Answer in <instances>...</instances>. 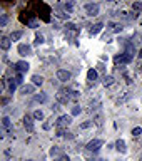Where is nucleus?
<instances>
[{"label": "nucleus", "mask_w": 142, "mask_h": 161, "mask_svg": "<svg viewBox=\"0 0 142 161\" xmlns=\"http://www.w3.org/2000/svg\"><path fill=\"white\" fill-rule=\"evenodd\" d=\"M24 126H25V129H27L28 133L34 131V121H32L30 116H25V118H24Z\"/></svg>", "instance_id": "9"}, {"label": "nucleus", "mask_w": 142, "mask_h": 161, "mask_svg": "<svg viewBox=\"0 0 142 161\" xmlns=\"http://www.w3.org/2000/svg\"><path fill=\"white\" fill-rule=\"evenodd\" d=\"M87 161H99V160H87Z\"/></svg>", "instance_id": "35"}, {"label": "nucleus", "mask_w": 142, "mask_h": 161, "mask_svg": "<svg viewBox=\"0 0 142 161\" xmlns=\"http://www.w3.org/2000/svg\"><path fill=\"white\" fill-rule=\"evenodd\" d=\"M17 50H19L20 56H28V54L32 52V47H30V46H27V44H20Z\"/></svg>", "instance_id": "8"}, {"label": "nucleus", "mask_w": 142, "mask_h": 161, "mask_svg": "<svg viewBox=\"0 0 142 161\" xmlns=\"http://www.w3.org/2000/svg\"><path fill=\"white\" fill-rule=\"evenodd\" d=\"M97 76H99V74H97L95 69H89V72H87V79H89V81H95Z\"/></svg>", "instance_id": "16"}, {"label": "nucleus", "mask_w": 142, "mask_h": 161, "mask_svg": "<svg viewBox=\"0 0 142 161\" xmlns=\"http://www.w3.org/2000/svg\"><path fill=\"white\" fill-rule=\"evenodd\" d=\"M34 91H35L34 84H27V86H22V87H20V94H32Z\"/></svg>", "instance_id": "12"}, {"label": "nucleus", "mask_w": 142, "mask_h": 161, "mask_svg": "<svg viewBox=\"0 0 142 161\" xmlns=\"http://www.w3.org/2000/svg\"><path fill=\"white\" fill-rule=\"evenodd\" d=\"M85 12H87V15L95 17V15H99V5L97 3H87L85 5Z\"/></svg>", "instance_id": "4"}, {"label": "nucleus", "mask_w": 142, "mask_h": 161, "mask_svg": "<svg viewBox=\"0 0 142 161\" xmlns=\"http://www.w3.org/2000/svg\"><path fill=\"white\" fill-rule=\"evenodd\" d=\"M70 77H72V74H70L69 71H65V69H60V71H57V79H59V81H62V82H67V81H70Z\"/></svg>", "instance_id": "5"}, {"label": "nucleus", "mask_w": 142, "mask_h": 161, "mask_svg": "<svg viewBox=\"0 0 142 161\" xmlns=\"http://www.w3.org/2000/svg\"><path fill=\"white\" fill-rule=\"evenodd\" d=\"M5 24H7V15H2V20H0V25H2V27H5Z\"/></svg>", "instance_id": "32"}, {"label": "nucleus", "mask_w": 142, "mask_h": 161, "mask_svg": "<svg viewBox=\"0 0 142 161\" xmlns=\"http://www.w3.org/2000/svg\"><path fill=\"white\" fill-rule=\"evenodd\" d=\"M32 82H34V86H42L44 84V77L42 76H32Z\"/></svg>", "instance_id": "15"}, {"label": "nucleus", "mask_w": 142, "mask_h": 161, "mask_svg": "<svg viewBox=\"0 0 142 161\" xmlns=\"http://www.w3.org/2000/svg\"><path fill=\"white\" fill-rule=\"evenodd\" d=\"M34 101L35 103H38V104H44V103H47L48 97L45 92H38V94H35V97H34Z\"/></svg>", "instance_id": "11"}, {"label": "nucleus", "mask_w": 142, "mask_h": 161, "mask_svg": "<svg viewBox=\"0 0 142 161\" xmlns=\"http://www.w3.org/2000/svg\"><path fill=\"white\" fill-rule=\"evenodd\" d=\"M59 154H62V148H59V146H54V148L50 149V156H59Z\"/></svg>", "instance_id": "17"}, {"label": "nucleus", "mask_w": 142, "mask_h": 161, "mask_svg": "<svg viewBox=\"0 0 142 161\" xmlns=\"http://www.w3.org/2000/svg\"><path fill=\"white\" fill-rule=\"evenodd\" d=\"M139 57H142V50H141V52H139Z\"/></svg>", "instance_id": "34"}, {"label": "nucleus", "mask_w": 142, "mask_h": 161, "mask_svg": "<svg viewBox=\"0 0 142 161\" xmlns=\"http://www.w3.org/2000/svg\"><path fill=\"white\" fill-rule=\"evenodd\" d=\"M27 161H32V160H27Z\"/></svg>", "instance_id": "37"}, {"label": "nucleus", "mask_w": 142, "mask_h": 161, "mask_svg": "<svg viewBox=\"0 0 142 161\" xmlns=\"http://www.w3.org/2000/svg\"><path fill=\"white\" fill-rule=\"evenodd\" d=\"M59 161H70V158H69L67 154H62V156L59 158Z\"/></svg>", "instance_id": "33"}, {"label": "nucleus", "mask_w": 142, "mask_h": 161, "mask_svg": "<svg viewBox=\"0 0 142 161\" xmlns=\"http://www.w3.org/2000/svg\"><path fill=\"white\" fill-rule=\"evenodd\" d=\"M114 84V77L112 76H105L104 77V86H112Z\"/></svg>", "instance_id": "20"}, {"label": "nucleus", "mask_w": 142, "mask_h": 161, "mask_svg": "<svg viewBox=\"0 0 142 161\" xmlns=\"http://www.w3.org/2000/svg\"><path fill=\"white\" fill-rule=\"evenodd\" d=\"M10 46H12V39L10 37H2L0 39V47L3 49V50H9Z\"/></svg>", "instance_id": "10"}, {"label": "nucleus", "mask_w": 142, "mask_h": 161, "mask_svg": "<svg viewBox=\"0 0 142 161\" xmlns=\"http://www.w3.org/2000/svg\"><path fill=\"white\" fill-rule=\"evenodd\" d=\"M13 81H15V84H17V86H20V84H22V82H24V77H22V74H17Z\"/></svg>", "instance_id": "27"}, {"label": "nucleus", "mask_w": 142, "mask_h": 161, "mask_svg": "<svg viewBox=\"0 0 142 161\" xmlns=\"http://www.w3.org/2000/svg\"><path fill=\"white\" fill-rule=\"evenodd\" d=\"M65 29L69 30V32H72V30H75V25H74L72 22H67V24H65Z\"/></svg>", "instance_id": "29"}, {"label": "nucleus", "mask_w": 142, "mask_h": 161, "mask_svg": "<svg viewBox=\"0 0 142 161\" xmlns=\"http://www.w3.org/2000/svg\"><path fill=\"white\" fill-rule=\"evenodd\" d=\"M110 30L117 34V32H120V30H122V25H120V24H110Z\"/></svg>", "instance_id": "18"}, {"label": "nucleus", "mask_w": 142, "mask_h": 161, "mask_svg": "<svg viewBox=\"0 0 142 161\" xmlns=\"http://www.w3.org/2000/svg\"><path fill=\"white\" fill-rule=\"evenodd\" d=\"M20 37H22V32H20V30H17V32H12V35H10V39H12V40H19Z\"/></svg>", "instance_id": "21"}, {"label": "nucleus", "mask_w": 142, "mask_h": 161, "mask_svg": "<svg viewBox=\"0 0 142 161\" xmlns=\"http://www.w3.org/2000/svg\"><path fill=\"white\" fill-rule=\"evenodd\" d=\"M40 44H44V35H42V34H37V35H35V46H40Z\"/></svg>", "instance_id": "22"}, {"label": "nucleus", "mask_w": 142, "mask_h": 161, "mask_svg": "<svg viewBox=\"0 0 142 161\" xmlns=\"http://www.w3.org/2000/svg\"><path fill=\"white\" fill-rule=\"evenodd\" d=\"M2 126L3 128H10V119L5 116V118H2Z\"/></svg>", "instance_id": "26"}, {"label": "nucleus", "mask_w": 142, "mask_h": 161, "mask_svg": "<svg viewBox=\"0 0 142 161\" xmlns=\"http://www.w3.org/2000/svg\"><path fill=\"white\" fill-rule=\"evenodd\" d=\"M132 9L137 10V12H139V10H142V2H134V3H132Z\"/></svg>", "instance_id": "28"}, {"label": "nucleus", "mask_w": 142, "mask_h": 161, "mask_svg": "<svg viewBox=\"0 0 142 161\" xmlns=\"http://www.w3.org/2000/svg\"><path fill=\"white\" fill-rule=\"evenodd\" d=\"M90 126H94V121H85V123L80 124V129H87V128H90Z\"/></svg>", "instance_id": "24"}, {"label": "nucleus", "mask_w": 142, "mask_h": 161, "mask_svg": "<svg viewBox=\"0 0 142 161\" xmlns=\"http://www.w3.org/2000/svg\"><path fill=\"white\" fill-rule=\"evenodd\" d=\"M141 71H142V64H141Z\"/></svg>", "instance_id": "36"}, {"label": "nucleus", "mask_w": 142, "mask_h": 161, "mask_svg": "<svg viewBox=\"0 0 142 161\" xmlns=\"http://www.w3.org/2000/svg\"><path fill=\"white\" fill-rule=\"evenodd\" d=\"M70 123H72V118H70V116H67V114H64V116H60V118L57 119L55 126H57V128H67Z\"/></svg>", "instance_id": "2"}, {"label": "nucleus", "mask_w": 142, "mask_h": 161, "mask_svg": "<svg viewBox=\"0 0 142 161\" xmlns=\"http://www.w3.org/2000/svg\"><path fill=\"white\" fill-rule=\"evenodd\" d=\"M15 87H17V84H15V81L12 79V82H10V84H9V89H10V92H13V91H15Z\"/></svg>", "instance_id": "31"}, {"label": "nucleus", "mask_w": 142, "mask_h": 161, "mask_svg": "<svg viewBox=\"0 0 142 161\" xmlns=\"http://www.w3.org/2000/svg\"><path fill=\"white\" fill-rule=\"evenodd\" d=\"M115 149H117V151L119 153H125L127 151V146H125V141H124V139H119V141L115 143Z\"/></svg>", "instance_id": "13"}, {"label": "nucleus", "mask_w": 142, "mask_h": 161, "mask_svg": "<svg viewBox=\"0 0 142 161\" xmlns=\"http://www.w3.org/2000/svg\"><path fill=\"white\" fill-rule=\"evenodd\" d=\"M134 56H131V54H127V52H124V54H120V56H115V64H129V62H132Z\"/></svg>", "instance_id": "1"}, {"label": "nucleus", "mask_w": 142, "mask_h": 161, "mask_svg": "<svg viewBox=\"0 0 142 161\" xmlns=\"http://www.w3.org/2000/svg\"><path fill=\"white\" fill-rule=\"evenodd\" d=\"M141 134H142V128H141V126H137V128H134V129H132V136L137 138V136H141Z\"/></svg>", "instance_id": "23"}, {"label": "nucleus", "mask_w": 142, "mask_h": 161, "mask_svg": "<svg viewBox=\"0 0 142 161\" xmlns=\"http://www.w3.org/2000/svg\"><path fill=\"white\" fill-rule=\"evenodd\" d=\"M131 92H125V96H124V97H120V99H117V103H119V104H120V103H125V101H127V99H131Z\"/></svg>", "instance_id": "25"}, {"label": "nucleus", "mask_w": 142, "mask_h": 161, "mask_svg": "<svg viewBox=\"0 0 142 161\" xmlns=\"http://www.w3.org/2000/svg\"><path fill=\"white\" fill-rule=\"evenodd\" d=\"M34 119H38V121H42V119H44V113H42L40 109H37V111L34 113Z\"/></svg>", "instance_id": "19"}, {"label": "nucleus", "mask_w": 142, "mask_h": 161, "mask_svg": "<svg viewBox=\"0 0 142 161\" xmlns=\"http://www.w3.org/2000/svg\"><path fill=\"white\" fill-rule=\"evenodd\" d=\"M102 29H104V24H102V22H99V24L92 25V29H90V34H92V35H97V34H99Z\"/></svg>", "instance_id": "14"}, {"label": "nucleus", "mask_w": 142, "mask_h": 161, "mask_svg": "<svg viewBox=\"0 0 142 161\" xmlns=\"http://www.w3.org/2000/svg\"><path fill=\"white\" fill-rule=\"evenodd\" d=\"M28 62H25V60H19V62H15V71L19 72V74H24V72H27L28 71Z\"/></svg>", "instance_id": "7"}, {"label": "nucleus", "mask_w": 142, "mask_h": 161, "mask_svg": "<svg viewBox=\"0 0 142 161\" xmlns=\"http://www.w3.org/2000/svg\"><path fill=\"white\" fill-rule=\"evenodd\" d=\"M57 101H59L60 104H67V103L70 101L69 91H65V89H60V91H59V94H57Z\"/></svg>", "instance_id": "3"}, {"label": "nucleus", "mask_w": 142, "mask_h": 161, "mask_svg": "<svg viewBox=\"0 0 142 161\" xmlns=\"http://www.w3.org/2000/svg\"><path fill=\"white\" fill-rule=\"evenodd\" d=\"M100 148H102V141H100V139H92V141L87 144V149H89V151H92V153L99 151Z\"/></svg>", "instance_id": "6"}, {"label": "nucleus", "mask_w": 142, "mask_h": 161, "mask_svg": "<svg viewBox=\"0 0 142 161\" xmlns=\"http://www.w3.org/2000/svg\"><path fill=\"white\" fill-rule=\"evenodd\" d=\"M79 114H80V107H79V106H74V107H72V116H79Z\"/></svg>", "instance_id": "30"}]
</instances>
